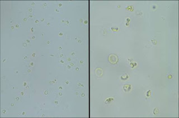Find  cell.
I'll list each match as a JSON object with an SVG mask.
<instances>
[{
  "label": "cell",
  "mask_w": 179,
  "mask_h": 118,
  "mask_svg": "<svg viewBox=\"0 0 179 118\" xmlns=\"http://www.w3.org/2000/svg\"><path fill=\"white\" fill-rule=\"evenodd\" d=\"M109 60L111 64H115L118 61V59H117V56L115 55H110L109 57Z\"/></svg>",
  "instance_id": "obj_1"
}]
</instances>
